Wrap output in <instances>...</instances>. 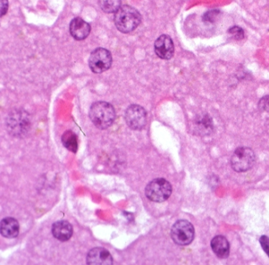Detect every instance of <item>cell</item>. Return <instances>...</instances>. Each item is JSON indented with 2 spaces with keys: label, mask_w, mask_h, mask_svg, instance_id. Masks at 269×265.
I'll return each mask as SVG.
<instances>
[{
  "label": "cell",
  "mask_w": 269,
  "mask_h": 265,
  "mask_svg": "<svg viewBox=\"0 0 269 265\" xmlns=\"http://www.w3.org/2000/svg\"><path fill=\"white\" fill-rule=\"evenodd\" d=\"M115 117L114 107L106 102H95L89 110V117L92 124L100 129H107L111 127Z\"/></svg>",
  "instance_id": "cell-2"
},
{
  "label": "cell",
  "mask_w": 269,
  "mask_h": 265,
  "mask_svg": "<svg viewBox=\"0 0 269 265\" xmlns=\"http://www.w3.org/2000/svg\"><path fill=\"white\" fill-rule=\"evenodd\" d=\"M194 227L189 221L179 220L172 226L171 236L175 244L179 245H188L194 241Z\"/></svg>",
  "instance_id": "cell-6"
},
{
  "label": "cell",
  "mask_w": 269,
  "mask_h": 265,
  "mask_svg": "<svg viewBox=\"0 0 269 265\" xmlns=\"http://www.w3.org/2000/svg\"><path fill=\"white\" fill-rule=\"evenodd\" d=\"M90 25L81 18H75L70 22V34L77 41L85 40L90 34Z\"/></svg>",
  "instance_id": "cell-11"
},
{
  "label": "cell",
  "mask_w": 269,
  "mask_h": 265,
  "mask_svg": "<svg viewBox=\"0 0 269 265\" xmlns=\"http://www.w3.org/2000/svg\"><path fill=\"white\" fill-rule=\"evenodd\" d=\"M52 233L59 241H68L73 235L72 225L66 220L57 221L52 225Z\"/></svg>",
  "instance_id": "cell-12"
},
{
  "label": "cell",
  "mask_w": 269,
  "mask_h": 265,
  "mask_svg": "<svg viewBox=\"0 0 269 265\" xmlns=\"http://www.w3.org/2000/svg\"><path fill=\"white\" fill-rule=\"evenodd\" d=\"M8 0H1V17L6 15L8 11Z\"/></svg>",
  "instance_id": "cell-21"
},
{
  "label": "cell",
  "mask_w": 269,
  "mask_h": 265,
  "mask_svg": "<svg viewBox=\"0 0 269 265\" xmlns=\"http://www.w3.org/2000/svg\"><path fill=\"white\" fill-rule=\"evenodd\" d=\"M112 64V56L106 48H98L92 51L89 59L91 71L96 74L107 71Z\"/></svg>",
  "instance_id": "cell-7"
},
{
  "label": "cell",
  "mask_w": 269,
  "mask_h": 265,
  "mask_svg": "<svg viewBox=\"0 0 269 265\" xmlns=\"http://www.w3.org/2000/svg\"><path fill=\"white\" fill-rule=\"evenodd\" d=\"M7 124L10 133L13 136L17 137L24 136L30 129V115L25 110H13L8 115Z\"/></svg>",
  "instance_id": "cell-4"
},
{
  "label": "cell",
  "mask_w": 269,
  "mask_h": 265,
  "mask_svg": "<svg viewBox=\"0 0 269 265\" xmlns=\"http://www.w3.org/2000/svg\"><path fill=\"white\" fill-rule=\"evenodd\" d=\"M211 247L214 253L218 257L225 259L229 256L230 254V245L226 237L218 235L212 238L211 241Z\"/></svg>",
  "instance_id": "cell-13"
},
{
  "label": "cell",
  "mask_w": 269,
  "mask_h": 265,
  "mask_svg": "<svg viewBox=\"0 0 269 265\" xmlns=\"http://www.w3.org/2000/svg\"><path fill=\"white\" fill-rule=\"evenodd\" d=\"M260 243L263 250L265 252L269 257V237L266 235L261 236L260 238Z\"/></svg>",
  "instance_id": "cell-20"
},
{
  "label": "cell",
  "mask_w": 269,
  "mask_h": 265,
  "mask_svg": "<svg viewBox=\"0 0 269 265\" xmlns=\"http://www.w3.org/2000/svg\"><path fill=\"white\" fill-rule=\"evenodd\" d=\"M125 121L131 129H143L147 123V113L142 106L131 105L125 110Z\"/></svg>",
  "instance_id": "cell-8"
},
{
  "label": "cell",
  "mask_w": 269,
  "mask_h": 265,
  "mask_svg": "<svg viewBox=\"0 0 269 265\" xmlns=\"http://www.w3.org/2000/svg\"><path fill=\"white\" fill-rule=\"evenodd\" d=\"M213 124H212V119L208 115L203 116L199 117L196 121V129L197 132L205 135L209 134L212 131Z\"/></svg>",
  "instance_id": "cell-16"
},
{
  "label": "cell",
  "mask_w": 269,
  "mask_h": 265,
  "mask_svg": "<svg viewBox=\"0 0 269 265\" xmlns=\"http://www.w3.org/2000/svg\"><path fill=\"white\" fill-rule=\"evenodd\" d=\"M256 161L254 152L249 147H241L234 150L230 158V165L234 171L246 172L252 169Z\"/></svg>",
  "instance_id": "cell-5"
},
{
  "label": "cell",
  "mask_w": 269,
  "mask_h": 265,
  "mask_svg": "<svg viewBox=\"0 0 269 265\" xmlns=\"http://www.w3.org/2000/svg\"><path fill=\"white\" fill-rule=\"evenodd\" d=\"M99 5L105 13H114L119 9L121 0H99Z\"/></svg>",
  "instance_id": "cell-17"
},
{
  "label": "cell",
  "mask_w": 269,
  "mask_h": 265,
  "mask_svg": "<svg viewBox=\"0 0 269 265\" xmlns=\"http://www.w3.org/2000/svg\"><path fill=\"white\" fill-rule=\"evenodd\" d=\"M228 34L234 37L235 40H241L244 38V30L239 26H234L229 29Z\"/></svg>",
  "instance_id": "cell-19"
},
{
  "label": "cell",
  "mask_w": 269,
  "mask_h": 265,
  "mask_svg": "<svg viewBox=\"0 0 269 265\" xmlns=\"http://www.w3.org/2000/svg\"><path fill=\"white\" fill-rule=\"evenodd\" d=\"M0 232L4 237L7 238H15L19 234V223L14 218H5L1 221Z\"/></svg>",
  "instance_id": "cell-14"
},
{
  "label": "cell",
  "mask_w": 269,
  "mask_h": 265,
  "mask_svg": "<svg viewBox=\"0 0 269 265\" xmlns=\"http://www.w3.org/2000/svg\"><path fill=\"white\" fill-rule=\"evenodd\" d=\"M145 193L150 201L157 203L164 202L171 197L172 186L164 178H157L148 184Z\"/></svg>",
  "instance_id": "cell-3"
},
{
  "label": "cell",
  "mask_w": 269,
  "mask_h": 265,
  "mask_svg": "<svg viewBox=\"0 0 269 265\" xmlns=\"http://www.w3.org/2000/svg\"><path fill=\"white\" fill-rule=\"evenodd\" d=\"M87 264L111 265L113 263V257L106 248L96 247L88 252L86 257Z\"/></svg>",
  "instance_id": "cell-10"
},
{
  "label": "cell",
  "mask_w": 269,
  "mask_h": 265,
  "mask_svg": "<svg viewBox=\"0 0 269 265\" xmlns=\"http://www.w3.org/2000/svg\"><path fill=\"white\" fill-rule=\"evenodd\" d=\"M219 15V12L218 10H212V11H209V12H206L205 15H203V21L205 23H215Z\"/></svg>",
  "instance_id": "cell-18"
},
{
  "label": "cell",
  "mask_w": 269,
  "mask_h": 265,
  "mask_svg": "<svg viewBox=\"0 0 269 265\" xmlns=\"http://www.w3.org/2000/svg\"><path fill=\"white\" fill-rule=\"evenodd\" d=\"M114 25L122 34H129L138 28L142 22L140 12L130 6H123L115 12Z\"/></svg>",
  "instance_id": "cell-1"
},
{
  "label": "cell",
  "mask_w": 269,
  "mask_h": 265,
  "mask_svg": "<svg viewBox=\"0 0 269 265\" xmlns=\"http://www.w3.org/2000/svg\"><path fill=\"white\" fill-rule=\"evenodd\" d=\"M156 54L162 59H171L174 56L175 46L173 41L168 35H161L157 38L154 45Z\"/></svg>",
  "instance_id": "cell-9"
},
{
  "label": "cell",
  "mask_w": 269,
  "mask_h": 265,
  "mask_svg": "<svg viewBox=\"0 0 269 265\" xmlns=\"http://www.w3.org/2000/svg\"><path fill=\"white\" fill-rule=\"evenodd\" d=\"M62 143L67 150L76 153L78 151V136L72 131H67L62 136Z\"/></svg>",
  "instance_id": "cell-15"
}]
</instances>
